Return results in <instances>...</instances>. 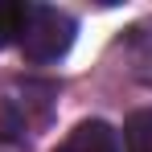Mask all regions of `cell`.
<instances>
[{
	"label": "cell",
	"mask_w": 152,
	"mask_h": 152,
	"mask_svg": "<svg viewBox=\"0 0 152 152\" xmlns=\"http://www.w3.org/2000/svg\"><path fill=\"white\" fill-rule=\"evenodd\" d=\"M74 17L50 8V4H29L25 29H21V53L29 62H58L62 53L74 45Z\"/></svg>",
	"instance_id": "1"
},
{
	"label": "cell",
	"mask_w": 152,
	"mask_h": 152,
	"mask_svg": "<svg viewBox=\"0 0 152 152\" xmlns=\"http://www.w3.org/2000/svg\"><path fill=\"white\" fill-rule=\"evenodd\" d=\"M53 152H119V136L103 119H82Z\"/></svg>",
	"instance_id": "2"
},
{
	"label": "cell",
	"mask_w": 152,
	"mask_h": 152,
	"mask_svg": "<svg viewBox=\"0 0 152 152\" xmlns=\"http://www.w3.org/2000/svg\"><path fill=\"white\" fill-rule=\"evenodd\" d=\"M124 152H152V107L127 115V124H124Z\"/></svg>",
	"instance_id": "3"
},
{
	"label": "cell",
	"mask_w": 152,
	"mask_h": 152,
	"mask_svg": "<svg viewBox=\"0 0 152 152\" xmlns=\"http://www.w3.org/2000/svg\"><path fill=\"white\" fill-rule=\"evenodd\" d=\"M25 12H29V4H21V0H0V50L12 45V41H21Z\"/></svg>",
	"instance_id": "4"
}]
</instances>
